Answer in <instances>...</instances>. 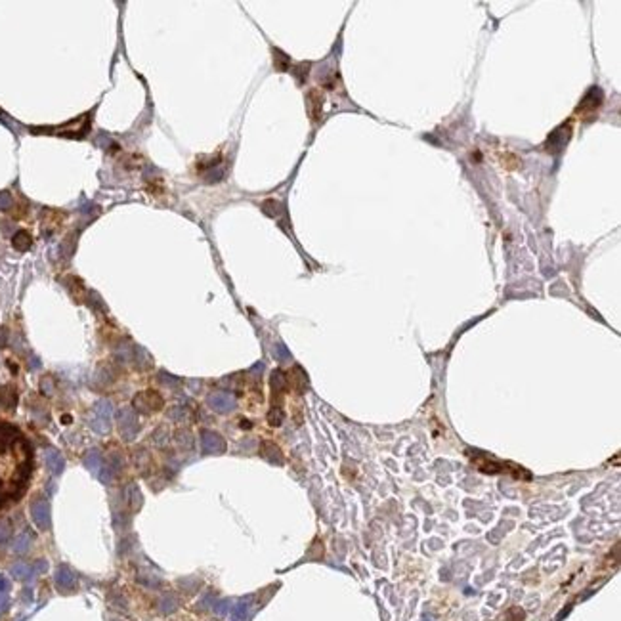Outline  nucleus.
<instances>
[{"label":"nucleus","instance_id":"f257e3e1","mask_svg":"<svg viewBox=\"0 0 621 621\" xmlns=\"http://www.w3.org/2000/svg\"><path fill=\"white\" fill-rule=\"evenodd\" d=\"M33 470L31 447L12 424H0V509L23 495Z\"/></svg>","mask_w":621,"mask_h":621},{"label":"nucleus","instance_id":"f03ea898","mask_svg":"<svg viewBox=\"0 0 621 621\" xmlns=\"http://www.w3.org/2000/svg\"><path fill=\"white\" fill-rule=\"evenodd\" d=\"M115 419H117V428H119V432H121V436H123L124 440H128V442H130V440H134L138 428H140L134 409H130V407H123V409L117 411Z\"/></svg>","mask_w":621,"mask_h":621},{"label":"nucleus","instance_id":"7ed1b4c3","mask_svg":"<svg viewBox=\"0 0 621 621\" xmlns=\"http://www.w3.org/2000/svg\"><path fill=\"white\" fill-rule=\"evenodd\" d=\"M571 130H573L571 121L570 123L560 124L558 128H554V130L550 132V136L546 138V142H545V146H543V148H545L546 151H550V153H558V151H562V149L566 148V144L570 142Z\"/></svg>","mask_w":621,"mask_h":621},{"label":"nucleus","instance_id":"20e7f679","mask_svg":"<svg viewBox=\"0 0 621 621\" xmlns=\"http://www.w3.org/2000/svg\"><path fill=\"white\" fill-rule=\"evenodd\" d=\"M132 405L140 413H155V411L162 409V397L155 390H144V392L136 394Z\"/></svg>","mask_w":621,"mask_h":621},{"label":"nucleus","instance_id":"39448f33","mask_svg":"<svg viewBox=\"0 0 621 621\" xmlns=\"http://www.w3.org/2000/svg\"><path fill=\"white\" fill-rule=\"evenodd\" d=\"M602 99H604L602 90L593 86L585 94V98L581 99V103L577 105V113H581V115H595V113L600 109V105H602Z\"/></svg>","mask_w":621,"mask_h":621},{"label":"nucleus","instance_id":"423d86ee","mask_svg":"<svg viewBox=\"0 0 621 621\" xmlns=\"http://www.w3.org/2000/svg\"><path fill=\"white\" fill-rule=\"evenodd\" d=\"M31 514L33 520L40 530H48L50 528V505L46 499H37L31 505Z\"/></svg>","mask_w":621,"mask_h":621},{"label":"nucleus","instance_id":"0eeeda50","mask_svg":"<svg viewBox=\"0 0 621 621\" xmlns=\"http://www.w3.org/2000/svg\"><path fill=\"white\" fill-rule=\"evenodd\" d=\"M308 109H310V117L311 121H319L321 119V113H323V96L319 90H311L310 94H308Z\"/></svg>","mask_w":621,"mask_h":621},{"label":"nucleus","instance_id":"6e6552de","mask_svg":"<svg viewBox=\"0 0 621 621\" xmlns=\"http://www.w3.org/2000/svg\"><path fill=\"white\" fill-rule=\"evenodd\" d=\"M203 449L207 453H220V451L226 449V444H224V440L218 434L205 430L203 432Z\"/></svg>","mask_w":621,"mask_h":621},{"label":"nucleus","instance_id":"1a4fd4ad","mask_svg":"<svg viewBox=\"0 0 621 621\" xmlns=\"http://www.w3.org/2000/svg\"><path fill=\"white\" fill-rule=\"evenodd\" d=\"M46 465H48V468L52 474H62L63 468H65V459L62 457V453L60 451H56V449H46Z\"/></svg>","mask_w":621,"mask_h":621},{"label":"nucleus","instance_id":"9d476101","mask_svg":"<svg viewBox=\"0 0 621 621\" xmlns=\"http://www.w3.org/2000/svg\"><path fill=\"white\" fill-rule=\"evenodd\" d=\"M126 503H128V509L140 510L144 505V495L140 491V487L136 484H130L126 487Z\"/></svg>","mask_w":621,"mask_h":621},{"label":"nucleus","instance_id":"9b49d317","mask_svg":"<svg viewBox=\"0 0 621 621\" xmlns=\"http://www.w3.org/2000/svg\"><path fill=\"white\" fill-rule=\"evenodd\" d=\"M15 403H17V394H15V390H13L12 386L0 388V405H2L4 409H13Z\"/></svg>","mask_w":621,"mask_h":621},{"label":"nucleus","instance_id":"f8f14e48","mask_svg":"<svg viewBox=\"0 0 621 621\" xmlns=\"http://www.w3.org/2000/svg\"><path fill=\"white\" fill-rule=\"evenodd\" d=\"M130 361H134V365H136L138 369H149V367H151V358H149V354L140 346L132 352Z\"/></svg>","mask_w":621,"mask_h":621},{"label":"nucleus","instance_id":"ddd939ff","mask_svg":"<svg viewBox=\"0 0 621 621\" xmlns=\"http://www.w3.org/2000/svg\"><path fill=\"white\" fill-rule=\"evenodd\" d=\"M12 245L15 250H19V252H25V250H29L31 245H33V239L31 235L27 233V232H17L12 239Z\"/></svg>","mask_w":621,"mask_h":621},{"label":"nucleus","instance_id":"4468645a","mask_svg":"<svg viewBox=\"0 0 621 621\" xmlns=\"http://www.w3.org/2000/svg\"><path fill=\"white\" fill-rule=\"evenodd\" d=\"M84 466L90 472H98L101 468V453L98 449H90L84 455Z\"/></svg>","mask_w":621,"mask_h":621},{"label":"nucleus","instance_id":"2eb2a0df","mask_svg":"<svg viewBox=\"0 0 621 621\" xmlns=\"http://www.w3.org/2000/svg\"><path fill=\"white\" fill-rule=\"evenodd\" d=\"M262 453H264V457L268 461H272V463H277V465H281L283 459H281V451L277 449V447L270 444V442H266L264 447H262Z\"/></svg>","mask_w":621,"mask_h":621},{"label":"nucleus","instance_id":"dca6fc26","mask_svg":"<svg viewBox=\"0 0 621 621\" xmlns=\"http://www.w3.org/2000/svg\"><path fill=\"white\" fill-rule=\"evenodd\" d=\"M90 426H92V430H94V432H98V434H107V432H109V428H111L109 419H103V417H98V415L90 421Z\"/></svg>","mask_w":621,"mask_h":621},{"label":"nucleus","instance_id":"f3484780","mask_svg":"<svg viewBox=\"0 0 621 621\" xmlns=\"http://www.w3.org/2000/svg\"><path fill=\"white\" fill-rule=\"evenodd\" d=\"M211 405L212 407H216V409H230L232 405H233V399L230 396H226V394H218V396H212L211 397Z\"/></svg>","mask_w":621,"mask_h":621},{"label":"nucleus","instance_id":"a211bd4d","mask_svg":"<svg viewBox=\"0 0 621 621\" xmlns=\"http://www.w3.org/2000/svg\"><path fill=\"white\" fill-rule=\"evenodd\" d=\"M107 466L113 470V474H121L124 470V459L121 453H111L107 459Z\"/></svg>","mask_w":621,"mask_h":621},{"label":"nucleus","instance_id":"6ab92c4d","mask_svg":"<svg viewBox=\"0 0 621 621\" xmlns=\"http://www.w3.org/2000/svg\"><path fill=\"white\" fill-rule=\"evenodd\" d=\"M166 440H168V428H166V426H157V428H155V432H153V434H151V442H153V444H155V446H164V444H166Z\"/></svg>","mask_w":621,"mask_h":621},{"label":"nucleus","instance_id":"aec40b11","mask_svg":"<svg viewBox=\"0 0 621 621\" xmlns=\"http://www.w3.org/2000/svg\"><path fill=\"white\" fill-rule=\"evenodd\" d=\"M94 411H96V415H98V417L109 419V417H111V413H113V405L109 403V401H107V399H101V401H98V403H96Z\"/></svg>","mask_w":621,"mask_h":621},{"label":"nucleus","instance_id":"412c9836","mask_svg":"<svg viewBox=\"0 0 621 621\" xmlns=\"http://www.w3.org/2000/svg\"><path fill=\"white\" fill-rule=\"evenodd\" d=\"M270 385H272L273 392H281L285 388V375L281 371H273L272 379H270Z\"/></svg>","mask_w":621,"mask_h":621},{"label":"nucleus","instance_id":"4be33fe9","mask_svg":"<svg viewBox=\"0 0 621 621\" xmlns=\"http://www.w3.org/2000/svg\"><path fill=\"white\" fill-rule=\"evenodd\" d=\"M273 65L279 69V71H287V67H289V56H285L281 50H273Z\"/></svg>","mask_w":621,"mask_h":621},{"label":"nucleus","instance_id":"5701e85b","mask_svg":"<svg viewBox=\"0 0 621 621\" xmlns=\"http://www.w3.org/2000/svg\"><path fill=\"white\" fill-rule=\"evenodd\" d=\"M262 209H264V212H266V214H270V216H277V214H281V211H283V207H281V203H279V201H266V203H264V205H262Z\"/></svg>","mask_w":621,"mask_h":621},{"label":"nucleus","instance_id":"b1692460","mask_svg":"<svg viewBox=\"0 0 621 621\" xmlns=\"http://www.w3.org/2000/svg\"><path fill=\"white\" fill-rule=\"evenodd\" d=\"M268 422H270L272 426H279V424L283 422V411H281V407H273V409L268 413Z\"/></svg>","mask_w":621,"mask_h":621},{"label":"nucleus","instance_id":"393cba45","mask_svg":"<svg viewBox=\"0 0 621 621\" xmlns=\"http://www.w3.org/2000/svg\"><path fill=\"white\" fill-rule=\"evenodd\" d=\"M98 472H99L98 478H99V482H101V484H105V485L111 484V480H113V476H115V474H113V470L107 466V465H103Z\"/></svg>","mask_w":621,"mask_h":621},{"label":"nucleus","instance_id":"a878e982","mask_svg":"<svg viewBox=\"0 0 621 621\" xmlns=\"http://www.w3.org/2000/svg\"><path fill=\"white\" fill-rule=\"evenodd\" d=\"M501 161H503L501 164L507 166V168H516L520 159H518L516 155H512V153H505V155H501Z\"/></svg>","mask_w":621,"mask_h":621},{"label":"nucleus","instance_id":"bb28decb","mask_svg":"<svg viewBox=\"0 0 621 621\" xmlns=\"http://www.w3.org/2000/svg\"><path fill=\"white\" fill-rule=\"evenodd\" d=\"M176 442L182 447H191V434L187 430H178L176 432Z\"/></svg>","mask_w":621,"mask_h":621},{"label":"nucleus","instance_id":"cd10ccee","mask_svg":"<svg viewBox=\"0 0 621 621\" xmlns=\"http://www.w3.org/2000/svg\"><path fill=\"white\" fill-rule=\"evenodd\" d=\"M98 381L103 386L113 383V371H109V367H107V365H105V367H101V369L98 371Z\"/></svg>","mask_w":621,"mask_h":621},{"label":"nucleus","instance_id":"c85d7f7f","mask_svg":"<svg viewBox=\"0 0 621 621\" xmlns=\"http://www.w3.org/2000/svg\"><path fill=\"white\" fill-rule=\"evenodd\" d=\"M132 457H134V463H136L138 466H142L144 463H148V461H149V453L146 451V449H144V447H138L136 451H134V455H132Z\"/></svg>","mask_w":621,"mask_h":621},{"label":"nucleus","instance_id":"c756f323","mask_svg":"<svg viewBox=\"0 0 621 621\" xmlns=\"http://www.w3.org/2000/svg\"><path fill=\"white\" fill-rule=\"evenodd\" d=\"M40 392L46 394V396H52V394H54V381H52L50 377H44V379L40 381Z\"/></svg>","mask_w":621,"mask_h":621},{"label":"nucleus","instance_id":"7c9ffc66","mask_svg":"<svg viewBox=\"0 0 621 621\" xmlns=\"http://www.w3.org/2000/svg\"><path fill=\"white\" fill-rule=\"evenodd\" d=\"M12 207V197L8 191H0V211H8Z\"/></svg>","mask_w":621,"mask_h":621},{"label":"nucleus","instance_id":"2f4dec72","mask_svg":"<svg viewBox=\"0 0 621 621\" xmlns=\"http://www.w3.org/2000/svg\"><path fill=\"white\" fill-rule=\"evenodd\" d=\"M10 532H12V526H10V522H8V520H0V541L8 539V537H10Z\"/></svg>","mask_w":621,"mask_h":621},{"label":"nucleus","instance_id":"473e14b6","mask_svg":"<svg viewBox=\"0 0 621 621\" xmlns=\"http://www.w3.org/2000/svg\"><path fill=\"white\" fill-rule=\"evenodd\" d=\"M159 381L164 383V385H174V381H176V379H172V377H170V375H166V373H161V375H159Z\"/></svg>","mask_w":621,"mask_h":621},{"label":"nucleus","instance_id":"72a5a7b5","mask_svg":"<svg viewBox=\"0 0 621 621\" xmlns=\"http://www.w3.org/2000/svg\"><path fill=\"white\" fill-rule=\"evenodd\" d=\"M6 344V329H0V348H4Z\"/></svg>","mask_w":621,"mask_h":621}]
</instances>
